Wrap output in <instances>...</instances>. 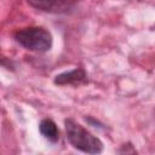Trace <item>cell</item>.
Segmentation results:
<instances>
[{
    "mask_svg": "<svg viewBox=\"0 0 155 155\" xmlns=\"http://www.w3.org/2000/svg\"><path fill=\"white\" fill-rule=\"evenodd\" d=\"M64 128L68 142L79 151L86 154H101L103 151V142L74 119H65Z\"/></svg>",
    "mask_w": 155,
    "mask_h": 155,
    "instance_id": "cell-1",
    "label": "cell"
},
{
    "mask_svg": "<svg viewBox=\"0 0 155 155\" xmlns=\"http://www.w3.org/2000/svg\"><path fill=\"white\" fill-rule=\"evenodd\" d=\"M13 39L17 44L29 51L34 52H47L53 45V38L50 30L44 27H27L15 31Z\"/></svg>",
    "mask_w": 155,
    "mask_h": 155,
    "instance_id": "cell-2",
    "label": "cell"
},
{
    "mask_svg": "<svg viewBox=\"0 0 155 155\" xmlns=\"http://www.w3.org/2000/svg\"><path fill=\"white\" fill-rule=\"evenodd\" d=\"M27 2L40 11L48 13H68L70 12L76 0H27Z\"/></svg>",
    "mask_w": 155,
    "mask_h": 155,
    "instance_id": "cell-3",
    "label": "cell"
},
{
    "mask_svg": "<svg viewBox=\"0 0 155 155\" xmlns=\"http://www.w3.org/2000/svg\"><path fill=\"white\" fill-rule=\"evenodd\" d=\"M53 82L59 86H65V85L80 86V85L88 84V76L84 68H75L56 75L53 79Z\"/></svg>",
    "mask_w": 155,
    "mask_h": 155,
    "instance_id": "cell-4",
    "label": "cell"
},
{
    "mask_svg": "<svg viewBox=\"0 0 155 155\" xmlns=\"http://www.w3.org/2000/svg\"><path fill=\"white\" fill-rule=\"evenodd\" d=\"M39 131H40L41 136L45 139H47L50 143H52V144L58 143V140L61 138V133H59L57 124L50 117H45V119H42L40 121Z\"/></svg>",
    "mask_w": 155,
    "mask_h": 155,
    "instance_id": "cell-5",
    "label": "cell"
},
{
    "mask_svg": "<svg viewBox=\"0 0 155 155\" xmlns=\"http://www.w3.org/2000/svg\"><path fill=\"white\" fill-rule=\"evenodd\" d=\"M117 153L119 154H137V150L131 142H126L120 145V148L117 149Z\"/></svg>",
    "mask_w": 155,
    "mask_h": 155,
    "instance_id": "cell-6",
    "label": "cell"
}]
</instances>
